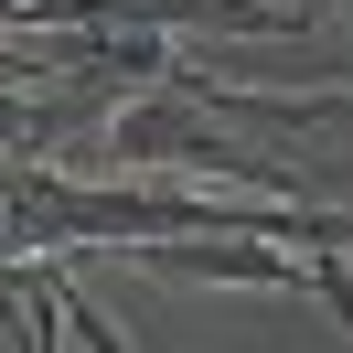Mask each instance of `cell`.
Returning <instances> with one entry per match:
<instances>
[{
  "instance_id": "1",
  "label": "cell",
  "mask_w": 353,
  "mask_h": 353,
  "mask_svg": "<svg viewBox=\"0 0 353 353\" xmlns=\"http://www.w3.org/2000/svg\"><path fill=\"white\" fill-rule=\"evenodd\" d=\"M0 343H11V353H54V343H75V353H118L129 332H118V321H108V310H97L54 257H0Z\"/></svg>"
}]
</instances>
